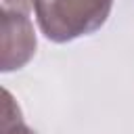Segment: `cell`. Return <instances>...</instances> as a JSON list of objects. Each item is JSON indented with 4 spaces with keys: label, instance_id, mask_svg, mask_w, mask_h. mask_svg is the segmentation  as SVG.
I'll use <instances>...</instances> for the list:
<instances>
[{
    "label": "cell",
    "instance_id": "obj_1",
    "mask_svg": "<svg viewBox=\"0 0 134 134\" xmlns=\"http://www.w3.org/2000/svg\"><path fill=\"white\" fill-rule=\"evenodd\" d=\"M113 8V0H36L40 31L57 44L90 36L100 29Z\"/></svg>",
    "mask_w": 134,
    "mask_h": 134
},
{
    "label": "cell",
    "instance_id": "obj_3",
    "mask_svg": "<svg viewBox=\"0 0 134 134\" xmlns=\"http://www.w3.org/2000/svg\"><path fill=\"white\" fill-rule=\"evenodd\" d=\"M2 134H36L21 115V109L8 90L2 92Z\"/></svg>",
    "mask_w": 134,
    "mask_h": 134
},
{
    "label": "cell",
    "instance_id": "obj_2",
    "mask_svg": "<svg viewBox=\"0 0 134 134\" xmlns=\"http://www.w3.org/2000/svg\"><path fill=\"white\" fill-rule=\"evenodd\" d=\"M36 31L27 10L2 8L0 19V69L4 73L25 67L36 54Z\"/></svg>",
    "mask_w": 134,
    "mask_h": 134
},
{
    "label": "cell",
    "instance_id": "obj_4",
    "mask_svg": "<svg viewBox=\"0 0 134 134\" xmlns=\"http://www.w3.org/2000/svg\"><path fill=\"white\" fill-rule=\"evenodd\" d=\"M36 0H2V8H17V10H31Z\"/></svg>",
    "mask_w": 134,
    "mask_h": 134
}]
</instances>
